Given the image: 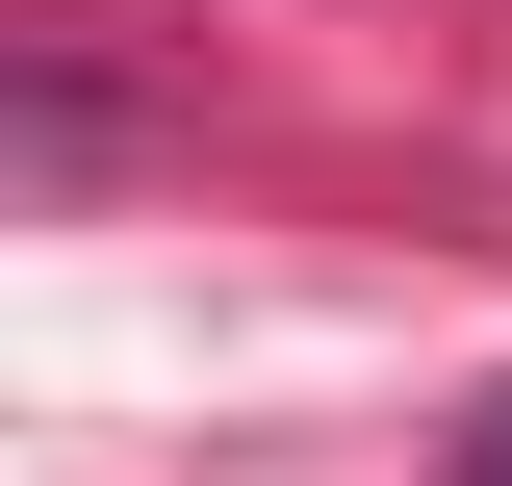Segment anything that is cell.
I'll return each mask as SVG.
<instances>
[{
	"label": "cell",
	"instance_id": "obj_1",
	"mask_svg": "<svg viewBox=\"0 0 512 486\" xmlns=\"http://www.w3.org/2000/svg\"><path fill=\"white\" fill-rule=\"evenodd\" d=\"M461 486H512V384H487V410H461Z\"/></svg>",
	"mask_w": 512,
	"mask_h": 486
}]
</instances>
